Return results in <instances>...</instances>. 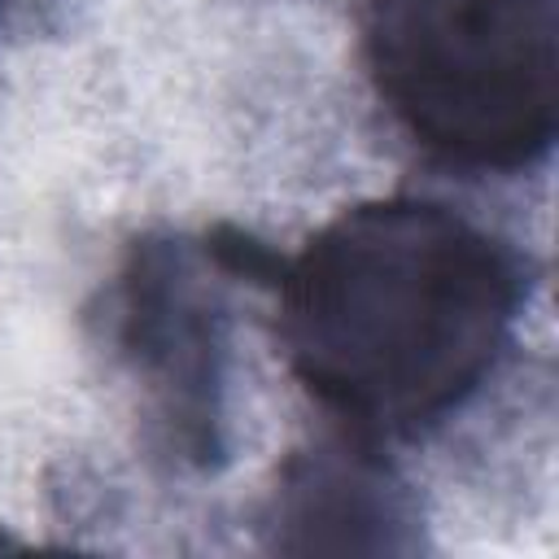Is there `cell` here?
Here are the masks:
<instances>
[{
  "mask_svg": "<svg viewBox=\"0 0 559 559\" xmlns=\"http://www.w3.org/2000/svg\"><path fill=\"white\" fill-rule=\"evenodd\" d=\"M362 57L389 118L472 175L537 166L559 135V0H367Z\"/></svg>",
  "mask_w": 559,
  "mask_h": 559,
  "instance_id": "cell-2",
  "label": "cell"
},
{
  "mask_svg": "<svg viewBox=\"0 0 559 559\" xmlns=\"http://www.w3.org/2000/svg\"><path fill=\"white\" fill-rule=\"evenodd\" d=\"M288 371L371 445L463 411L502 362L528 271L476 218L428 197H376L328 218L266 284Z\"/></svg>",
  "mask_w": 559,
  "mask_h": 559,
  "instance_id": "cell-1",
  "label": "cell"
},
{
  "mask_svg": "<svg viewBox=\"0 0 559 559\" xmlns=\"http://www.w3.org/2000/svg\"><path fill=\"white\" fill-rule=\"evenodd\" d=\"M231 284L210 231H148L100 293V341L135 393L140 441L179 476H210L231 454Z\"/></svg>",
  "mask_w": 559,
  "mask_h": 559,
  "instance_id": "cell-3",
  "label": "cell"
},
{
  "mask_svg": "<svg viewBox=\"0 0 559 559\" xmlns=\"http://www.w3.org/2000/svg\"><path fill=\"white\" fill-rule=\"evenodd\" d=\"M4 9H9V0H0V13H4Z\"/></svg>",
  "mask_w": 559,
  "mask_h": 559,
  "instance_id": "cell-5",
  "label": "cell"
},
{
  "mask_svg": "<svg viewBox=\"0 0 559 559\" xmlns=\"http://www.w3.org/2000/svg\"><path fill=\"white\" fill-rule=\"evenodd\" d=\"M262 537L284 555H397L419 546V511L380 445L336 432L293 450L262 502Z\"/></svg>",
  "mask_w": 559,
  "mask_h": 559,
  "instance_id": "cell-4",
  "label": "cell"
}]
</instances>
